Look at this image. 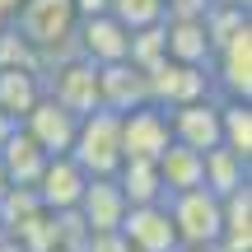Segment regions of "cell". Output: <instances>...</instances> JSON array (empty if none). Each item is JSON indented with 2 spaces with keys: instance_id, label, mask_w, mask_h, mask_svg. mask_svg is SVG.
Returning <instances> with one entry per match:
<instances>
[{
  "instance_id": "4fadbf2b",
  "label": "cell",
  "mask_w": 252,
  "mask_h": 252,
  "mask_svg": "<svg viewBox=\"0 0 252 252\" xmlns=\"http://www.w3.org/2000/svg\"><path fill=\"white\" fill-rule=\"evenodd\" d=\"M122 215H126V196H122L117 178L84 182V196L75 206V220L84 224V234H112V229H122Z\"/></svg>"
},
{
  "instance_id": "9a60e30c",
  "label": "cell",
  "mask_w": 252,
  "mask_h": 252,
  "mask_svg": "<svg viewBox=\"0 0 252 252\" xmlns=\"http://www.w3.org/2000/svg\"><path fill=\"white\" fill-rule=\"evenodd\" d=\"M215 252H252V182L220 201V243Z\"/></svg>"
},
{
  "instance_id": "f1b7e54d",
  "label": "cell",
  "mask_w": 252,
  "mask_h": 252,
  "mask_svg": "<svg viewBox=\"0 0 252 252\" xmlns=\"http://www.w3.org/2000/svg\"><path fill=\"white\" fill-rule=\"evenodd\" d=\"M210 5H229V9H252V0H210Z\"/></svg>"
},
{
  "instance_id": "5bb4252c",
  "label": "cell",
  "mask_w": 252,
  "mask_h": 252,
  "mask_svg": "<svg viewBox=\"0 0 252 252\" xmlns=\"http://www.w3.org/2000/svg\"><path fill=\"white\" fill-rule=\"evenodd\" d=\"M98 103L108 112H131V108H145L150 103V84L145 75L135 70L131 61H117V65H98Z\"/></svg>"
},
{
  "instance_id": "3957f363",
  "label": "cell",
  "mask_w": 252,
  "mask_h": 252,
  "mask_svg": "<svg viewBox=\"0 0 252 252\" xmlns=\"http://www.w3.org/2000/svg\"><path fill=\"white\" fill-rule=\"evenodd\" d=\"M42 94L52 103H61L65 112H75V117H89V112H98V65L80 61V56H65V61L47 65L42 70Z\"/></svg>"
},
{
  "instance_id": "d590c367",
  "label": "cell",
  "mask_w": 252,
  "mask_h": 252,
  "mask_svg": "<svg viewBox=\"0 0 252 252\" xmlns=\"http://www.w3.org/2000/svg\"><path fill=\"white\" fill-rule=\"evenodd\" d=\"M56 252H65V248H56Z\"/></svg>"
},
{
  "instance_id": "277c9868",
  "label": "cell",
  "mask_w": 252,
  "mask_h": 252,
  "mask_svg": "<svg viewBox=\"0 0 252 252\" xmlns=\"http://www.w3.org/2000/svg\"><path fill=\"white\" fill-rule=\"evenodd\" d=\"M210 84L220 103H252V24L215 47L210 56Z\"/></svg>"
},
{
  "instance_id": "484cf974",
  "label": "cell",
  "mask_w": 252,
  "mask_h": 252,
  "mask_svg": "<svg viewBox=\"0 0 252 252\" xmlns=\"http://www.w3.org/2000/svg\"><path fill=\"white\" fill-rule=\"evenodd\" d=\"M163 9H168V19H201L210 0H163Z\"/></svg>"
},
{
  "instance_id": "6da1fadb",
  "label": "cell",
  "mask_w": 252,
  "mask_h": 252,
  "mask_svg": "<svg viewBox=\"0 0 252 252\" xmlns=\"http://www.w3.org/2000/svg\"><path fill=\"white\" fill-rule=\"evenodd\" d=\"M9 28L28 42V52H33L37 65L47 70V65L75 56L80 14H75L70 0H19V9L9 14Z\"/></svg>"
},
{
  "instance_id": "44dd1931",
  "label": "cell",
  "mask_w": 252,
  "mask_h": 252,
  "mask_svg": "<svg viewBox=\"0 0 252 252\" xmlns=\"http://www.w3.org/2000/svg\"><path fill=\"white\" fill-rule=\"evenodd\" d=\"M159 178H163V191L178 196V191H196L201 187V154L187 150V145H168L159 154Z\"/></svg>"
},
{
  "instance_id": "603a6c76",
  "label": "cell",
  "mask_w": 252,
  "mask_h": 252,
  "mask_svg": "<svg viewBox=\"0 0 252 252\" xmlns=\"http://www.w3.org/2000/svg\"><path fill=\"white\" fill-rule=\"evenodd\" d=\"M108 14L117 19L126 33H140V28H154L168 19L163 0H108Z\"/></svg>"
},
{
  "instance_id": "d6a6232c",
  "label": "cell",
  "mask_w": 252,
  "mask_h": 252,
  "mask_svg": "<svg viewBox=\"0 0 252 252\" xmlns=\"http://www.w3.org/2000/svg\"><path fill=\"white\" fill-rule=\"evenodd\" d=\"M5 28H9V14H5V9H0V33H5Z\"/></svg>"
},
{
  "instance_id": "ba28073f",
  "label": "cell",
  "mask_w": 252,
  "mask_h": 252,
  "mask_svg": "<svg viewBox=\"0 0 252 252\" xmlns=\"http://www.w3.org/2000/svg\"><path fill=\"white\" fill-rule=\"evenodd\" d=\"M84 168L70 159V154H56V159H47L42 163V173H37V182H33V196H37V206L42 210H52V215H70L75 206H80V196H84Z\"/></svg>"
},
{
  "instance_id": "ac0fdd59",
  "label": "cell",
  "mask_w": 252,
  "mask_h": 252,
  "mask_svg": "<svg viewBox=\"0 0 252 252\" xmlns=\"http://www.w3.org/2000/svg\"><path fill=\"white\" fill-rule=\"evenodd\" d=\"M42 163H47V154L24 135V126H14V135L0 145V168H5L9 187H33L37 173H42Z\"/></svg>"
},
{
  "instance_id": "30bf717a",
  "label": "cell",
  "mask_w": 252,
  "mask_h": 252,
  "mask_svg": "<svg viewBox=\"0 0 252 252\" xmlns=\"http://www.w3.org/2000/svg\"><path fill=\"white\" fill-rule=\"evenodd\" d=\"M19 126H24V135H28V140H33L37 150L47 154V159H56V154H70L80 117H75V112H65L61 103H52V98L42 94V98L33 103V112H28Z\"/></svg>"
},
{
  "instance_id": "d6986e66",
  "label": "cell",
  "mask_w": 252,
  "mask_h": 252,
  "mask_svg": "<svg viewBox=\"0 0 252 252\" xmlns=\"http://www.w3.org/2000/svg\"><path fill=\"white\" fill-rule=\"evenodd\" d=\"M37 98H42V75L37 70H19V65H5L0 70V112L5 117L24 122Z\"/></svg>"
},
{
  "instance_id": "8fae6325",
  "label": "cell",
  "mask_w": 252,
  "mask_h": 252,
  "mask_svg": "<svg viewBox=\"0 0 252 252\" xmlns=\"http://www.w3.org/2000/svg\"><path fill=\"white\" fill-rule=\"evenodd\" d=\"M168 135H173V145H187L196 154L220 150V98H201V103H187V108H173L168 112Z\"/></svg>"
},
{
  "instance_id": "2e32d148",
  "label": "cell",
  "mask_w": 252,
  "mask_h": 252,
  "mask_svg": "<svg viewBox=\"0 0 252 252\" xmlns=\"http://www.w3.org/2000/svg\"><path fill=\"white\" fill-rule=\"evenodd\" d=\"M163 56L178 65H206L210 70V37L201 19H163Z\"/></svg>"
},
{
  "instance_id": "7a4b0ae2",
  "label": "cell",
  "mask_w": 252,
  "mask_h": 252,
  "mask_svg": "<svg viewBox=\"0 0 252 252\" xmlns=\"http://www.w3.org/2000/svg\"><path fill=\"white\" fill-rule=\"evenodd\" d=\"M70 159L84 168V178H112L122 168V117L117 112L98 108L89 117H80Z\"/></svg>"
},
{
  "instance_id": "1f68e13d",
  "label": "cell",
  "mask_w": 252,
  "mask_h": 252,
  "mask_svg": "<svg viewBox=\"0 0 252 252\" xmlns=\"http://www.w3.org/2000/svg\"><path fill=\"white\" fill-rule=\"evenodd\" d=\"M0 252H24V248H14V243H9V238H5V243H0Z\"/></svg>"
},
{
  "instance_id": "7402d4cb",
  "label": "cell",
  "mask_w": 252,
  "mask_h": 252,
  "mask_svg": "<svg viewBox=\"0 0 252 252\" xmlns=\"http://www.w3.org/2000/svg\"><path fill=\"white\" fill-rule=\"evenodd\" d=\"M220 145L238 159H252V103H220Z\"/></svg>"
},
{
  "instance_id": "83f0119b",
  "label": "cell",
  "mask_w": 252,
  "mask_h": 252,
  "mask_svg": "<svg viewBox=\"0 0 252 252\" xmlns=\"http://www.w3.org/2000/svg\"><path fill=\"white\" fill-rule=\"evenodd\" d=\"M14 126H19L14 117H5V112H0V145H5V140H9V135H14Z\"/></svg>"
},
{
  "instance_id": "52a82bcc",
  "label": "cell",
  "mask_w": 252,
  "mask_h": 252,
  "mask_svg": "<svg viewBox=\"0 0 252 252\" xmlns=\"http://www.w3.org/2000/svg\"><path fill=\"white\" fill-rule=\"evenodd\" d=\"M173 145L168 135V112L145 103V108L122 112V163L140 159V163H159V154Z\"/></svg>"
},
{
  "instance_id": "e575fe53",
  "label": "cell",
  "mask_w": 252,
  "mask_h": 252,
  "mask_svg": "<svg viewBox=\"0 0 252 252\" xmlns=\"http://www.w3.org/2000/svg\"><path fill=\"white\" fill-rule=\"evenodd\" d=\"M0 243H5V229H0Z\"/></svg>"
},
{
  "instance_id": "d4e9b609",
  "label": "cell",
  "mask_w": 252,
  "mask_h": 252,
  "mask_svg": "<svg viewBox=\"0 0 252 252\" xmlns=\"http://www.w3.org/2000/svg\"><path fill=\"white\" fill-rule=\"evenodd\" d=\"M84 252H131V248H126V238L112 229V234H89L84 238Z\"/></svg>"
},
{
  "instance_id": "5b68a950",
  "label": "cell",
  "mask_w": 252,
  "mask_h": 252,
  "mask_svg": "<svg viewBox=\"0 0 252 252\" xmlns=\"http://www.w3.org/2000/svg\"><path fill=\"white\" fill-rule=\"evenodd\" d=\"M163 206H168V220L178 229L182 248H215L220 243V196H210L206 187L163 196Z\"/></svg>"
},
{
  "instance_id": "8992f818",
  "label": "cell",
  "mask_w": 252,
  "mask_h": 252,
  "mask_svg": "<svg viewBox=\"0 0 252 252\" xmlns=\"http://www.w3.org/2000/svg\"><path fill=\"white\" fill-rule=\"evenodd\" d=\"M150 103L163 112L173 108H187V103H201V98H215V84H210V70L206 65H178V61H159L150 75Z\"/></svg>"
},
{
  "instance_id": "f546056e",
  "label": "cell",
  "mask_w": 252,
  "mask_h": 252,
  "mask_svg": "<svg viewBox=\"0 0 252 252\" xmlns=\"http://www.w3.org/2000/svg\"><path fill=\"white\" fill-rule=\"evenodd\" d=\"M0 9H5V14H14V9H19V0H0Z\"/></svg>"
},
{
  "instance_id": "836d02e7",
  "label": "cell",
  "mask_w": 252,
  "mask_h": 252,
  "mask_svg": "<svg viewBox=\"0 0 252 252\" xmlns=\"http://www.w3.org/2000/svg\"><path fill=\"white\" fill-rule=\"evenodd\" d=\"M182 252H215V248H182Z\"/></svg>"
},
{
  "instance_id": "7c38bea8",
  "label": "cell",
  "mask_w": 252,
  "mask_h": 252,
  "mask_svg": "<svg viewBox=\"0 0 252 252\" xmlns=\"http://www.w3.org/2000/svg\"><path fill=\"white\" fill-rule=\"evenodd\" d=\"M126 47H131V33H126L112 14L80 19V28H75V56L89 61V65H117V61H126Z\"/></svg>"
},
{
  "instance_id": "cb8c5ba5",
  "label": "cell",
  "mask_w": 252,
  "mask_h": 252,
  "mask_svg": "<svg viewBox=\"0 0 252 252\" xmlns=\"http://www.w3.org/2000/svg\"><path fill=\"white\" fill-rule=\"evenodd\" d=\"M37 196H33V187H9L5 196H0V229H5V238L14 234L19 224H24V220H33L37 215Z\"/></svg>"
},
{
  "instance_id": "4dcf8cb0",
  "label": "cell",
  "mask_w": 252,
  "mask_h": 252,
  "mask_svg": "<svg viewBox=\"0 0 252 252\" xmlns=\"http://www.w3.org/2000/svg\"><path fill=\"white\" fill-rule=\"evenodd\" d=\"M5 191H9V178H5V168H0V196H5Z\"/></svg>"
},
{
  "instance_id": "9c48e42d",
  "label": "cell",
  "mask_w": 252,
  "mask_h": 252,
  "mask_svg": "<svg viewBox=\"0 0 252 252\" xmlns=\"http://www.w3.org/2000/svg\"><path fill=\"white\" fill-rule=\"evenodd\" d=\"M117 234L126 238V248H131V252H182L178 229H173L163 201H159V206H126Z\"/></svg>"
},
{
  "instance_id": "ffe728a7",
  "label": "cell",
  "mask_w": 252,
  "mask_h": 252,
  "mask_svg": "<svg viewBox=\"0 0 252 252\" xmlns=\"http://www.w3.org/2000/svg\"><path fill=\"white\" fill-rule=\"evenodd\" d=\"M117 187L126 196V206H159L168 191H163V178H159V163H140V159H126L117 173Z\"/></svg>"
},
{
  "instance_id": "e0dca14e",
  "label": "cell",
  "mask_w": 252,
  "mask_h": 252,
  "mask_svg": "<svg viewBox=\"0 0 252 252\" xmlns=\"http://www.w3.org/2000/svg\"><path fill=\"white\" fill-rule=\"evenodd\" d=\"M248 182H252V159H238V154H229L224 145L210 150V154H201V187H206L210 196L224 201L229 191L248 187Z\"/></svg>"
},
{
  "instance_id": "4316f807",
  "label": "cell",
  "mask_w": 252,
  "mask_h": 252,
  "mask_svg": "<svg viewBox=\"0 0 252 252\" xmlns=\"http://www.w3.org/2000/svg\"><path fill=\"white\" fill-rule=\"evenodd\" d=\"M75 5V14L80 19H98V14H108V0H70Z\"/></svg>"
}]
</instances>
